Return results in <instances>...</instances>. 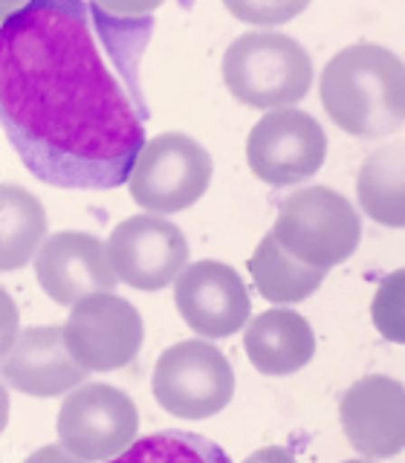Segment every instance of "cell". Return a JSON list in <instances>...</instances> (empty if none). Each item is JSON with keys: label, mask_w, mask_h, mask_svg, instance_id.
Listing matches in <instances>:
<instances>
[{"label": "cell", "mask_w": 405, "mask_h": 463, "mask_svg": "<svg viewBox=\"0 0 405 463\" xmlns=\"http://www.w3.org/2000/svg\"><path fill=\"white\" fill-rule=\"evenodd\" d=\"M359 206L371 221L405 229V145L376 148L356 177Z\"/></svg>", "instance_id": "obj_16"}, {"label": "cell", "mask_w": 405, "mask_h": 463, "mask_svg": "<svg viewBox=\"0 0 405 463\" xmlns=\"http://www.w3.org/2000/svg\"><path fill=\"white\" fill-rule=\"evenodd\" d=\"M212 156L197 139L188 134H159L142 148L134 171H130L127 192L139 209L151 214H174L192 209L209 192Z\"/></svg>", "instance_id": "obj_5"}, {"label": "cell", "mask_w": 405, "mask_h": 463, "mask_svg": "<svg viewBox=\"0 0 405 463\" xmlns=\"http://www.w3.org/2000/svg\"><path fill=\"white\" fill-rule=\"evenodd\" d=\"M0 371H4L6 385L38 400L76 391L87 376V371L72 359L64 327L58 325L21 333L4 354Z\"/></svg>", "instance_id": "obj_14"}, {"label": "cell", "mask_w": 405, "mask_h": 463, "mask_svg": "<svg viewBox=\"0 0 405 463\" xmlns=\"http://www.w3.org/2000/svg\"><path fill=\"white\" fill-rule=\"evenodd\" d=\"M47 235V212L41 200L6 183L0 188V269H21L41 252Z\"/></svg>", "instance_id": "obj_17"}, {"label": "cell", "mask_w": 405, "mask_h": 463, "mask_svg": "<svg viewBox=\"0 0 405 463\" xmlns=\"http://www.w3.org/2000/svg\"><path fill=\"white\" fill-rule=\"evenodd\" d=\"M110 463H231L217 443L194 431H156L139 438Z\"/></svg>", "instance_id": "obj_19"}, {"label": "cell", "mask_w": 405, "mask_h": 463, "mask_svg": "<svg viewBox=\"0 0 405 463\" xmlns=\"http://www.w3.org/2000/svg\"><path fill=\"white\" fill-rule=\"evenodd\" d=\"M64 336L84 371H119L137 359L145 327L139 310L116 293H99L70 310Z\"/></svg>", "instance_id": "obj_9"}, {"label": "cell", "mask_w": 405, "mask_h": 463, "mask_svg": "<svg viewBox=\"0 0 405 463\" xmlns=\"http://www.w3.org/2000/svg\"><path fill=\"white\" fill-rule=\"evenodd\" d=\"M272 235L301 264L327 272L356 252L362 223L347 197L325 185H307L281 203Z\"/></svg>", "instance_id": "obj_4"}, {"label": "cell", "mask_w": 405, "mask_h": 463, "mask_svg": "<svg viewBox=\"0 0 405 463\" xmlns=\"http://www.w3.org/2000/svg\"><path fill=\"white\" fill-rule=\"evenodd\" d=\"M35 279L55 304L76 307L90 296L113 293L119 275L113 269L108 243L90 232H58L43 241L35 255Z\"/></svg>", "instance_id": "obj_11"}, {"label": "cell", "mask_w": 405, "mask_h": 463, "mask_svg": "<svg viewBox=\"0 0 405 463\" xmlns=\"http://www.w3.org/2000/svg\"><path fill=\"white\" fill-rule=\"evenodd\" d=\"M327 156L325 128L304 110H272L246 139V159L258 180L269 185H296L310 180Z\"/></svg>", "instance_id": "obj_8"}, {"label": "cell", "mask_w": 405, "mask_h": 463, "mask_svg": "<svg viewBox=\"0 0 405 463\" xmlns=\"http://www.w3.org/2000/svg\"><path fill=\"white\" fill-rule=\"evenodd\" d=\"M243 347L255 371L267 376H289L313 359L316 336L304 316L272 307L246 325Z\"/></svg>", "instance_id": "obj_15"}, {"label": "cell", "mask_w": 405, "mask_h": 463, "mask_svg": "<svg viewBox=\"0 0 405 463\" xmlns=\"http://www.w3.org/2000/svg\"><path fill=\"white\" fill-rule=\"evenodd\" d=\"M318 90L330 119L353 137H388L405 125V61L380 43L339 50Z\"/></svg>", "instance_id": "obj_2"}, {"label": "cell", "mask_w": 405, "mask_h": 463, "mask_svg": "<svg viewBox=\"0 0 405 463\" xmlns=\"http://www.w3.org/2000/svg\"><path fill=\"white\" fill-rule=\"evenodd\" d=\"M24 463H87V460L67 452L61 443H52V446H41L38 452H33Z\"/></svg>", "instance_id": "obj_22"}, {"label": "cell", "mask_w": 405, "mask_h": 463, "mask_svg": "<svg viewBox=\"0 0 405 463\" xmlns=\"http://www.w3.org/2000/svg\"><path fill=\"white\" fill-rule=\"evenodd\" d=\"M339 420L359 455H400L405 449V385L385 373L362 376L342 394Z\"/></svg>", "instance_id": "obj_13"}, {"label": "cell", "mask_w": 405, "mask_h": 463, "mask_svg": "<svg viewBox=\"0 0 405 463\" xmlns=\"http://www.w3.org/2000/svg\"><path fill=\"white\" fill-rule=\"evenodd\" d=\"M250 272L258 293L275 304H296L310 298L327 275L325 269H313L289 255L272 232L258 243L255 255L250 258Z\"/></svg>", "instance_id": "obj_18"}, {"label": "cell", "mask_w": 405, "mask_h": 463, "mask_svg": "<svg viewBox=\"0 0 405 463\" xmlns=\"http://www.w3.org/2000/svg\"><path fill=\"white\" fill-rule=\"evenodd\" d=\"M174 304L183 322L206 339H226L250 325V293L240 275L221 260H197L174 281Z\"/></svg>", "instance_id": "obj_12"}, {"label": "cell", "mask_w": 405, "mask_h": 463, "mask_svg": "<svg viewBox=\"0 0 405 463\" xmlns=\"http://www.w3.org/2000/svg\"><path fill=\"white\" fill-rule=\"evenodd\" d=\"M226 90L250 108H278L304 99L313 61L298 41L281 33H246L223 52Z\"/></svg>", "instance_id": "obj_3"}, {"label": "cell", "mask_w": 405, "mask_h": 463, "mask_svg": "<svg viewBox=\"0 0 405 463\" xmlns=\"http://www.w3.org/2000/svg\"><path fill=\"white\" fill-rule=\"evenodd\" d=\"M344 463H365V460H344Z\"/></svg>", "instance_id": "obj_24"}, {"label": "cell", "mask_w": 405, "mask_h": 463, "mask_svg": "<svg viewBox=\"0 0 405 463\" xmlns=\"http://www.w3.org/2000/svg\"><path fill=\"white\" fill-rule=\"evenodd\" d=\"M154 400L174 417L209 420L235 397V371L221 347L202 339L171 345L156 359Z\"/></svg>", "instance_id": "obj_6"}, {"label": "cell", "mask_w": 405, "mask_h": 463, "mask_svg": "<svg viewBox=\"0 0 405 463\" xmlns=\"http://www.w3.org/2000/svg\"><path fill=\"white\" fill-rule=\"evenodd\" d=\"M229 12L240 14L246 21H255V24H281L287 21L289 14H296L304 9V4H293V6H275V4H255V6H238V4H226Z\"/></svg>", "instance_id": "obj_21"}, {"label": "cell", "mask_w": 405, "mask_h": 463, "mask_svg": "<svg viewBox=\"0 0 405 463\" xmlns=\"http://www.w3.org/2000/svg\"><path fill=\"white\" fill-rule=\"evenodd\" d=\"M151 18L79 0H33L0 29V122L33 177L55 188L127 185L148 105L139 67Z\"/></svg>", "instance_id": "obj_1"}, {"label": "cell", "mask_w": 405, "mask_h": 463, "mask_svg": "<svg viewBox=\"0 0 405 463\" xmlns=\"http://www.w3.org/2000/svg\"><path fill=\"white\" fill-rule=\"evenodd\" d=\"M243 463H298V460L287 446H264V449H258V452H252Z\"/></svg>", "instance_id": "obj_23"}, {"label": "cell", "mask_w": 405, "mask_h": 463, "mask_svg": "<svg viewBox=\"0 0 405 463\" xmlns=\"http://www.w3.org/2000/svg\"><path fill=\"white\" fill-rule=\"evenodd\" d=\"M113 269L134 289H163L185 272L188 241L171 221L159 214L127 217L108 241Z\"/></svg>", "instance_id": "obj_10"}, {"label": "cell", "mask_w": 405, "mask_h": 463, "mask_svg": "<svg viewBox=\"0 0 405 463\" xmlns=\"http://www.w3.org/2000/svg\"><path fill=\"white\" fill-rule=\"evenodd\" d=\"M139 411L125 391L90 383L70 391L58 411V440L87 463L113 460L137 443Z\"/></svg>", "instance_id": "obj_7"}, {"label": "cell", "mask_w": 405, "mask_h": 463, "mask_svg": "<svg viewBox=\"0 0 405 463\" xmlns=\"http://www.w3.org/2000/svg\"><path fill=\"white\" fill-rule=\"evenodd\" d=\"M373 325L388 342L405 345V267L385 275L371 301Z\"/></svg>", "instance_id": "obj_20"}]
</instances>
